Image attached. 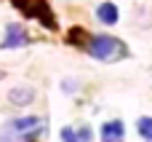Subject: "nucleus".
Returning <instances> with one entry per match:
<instances>
[{
  "label": "nucleus",
  "mask_w": 152,
  "mask_h": 142,
  "mask_svg": "<svg viewBox=\"0 0 152 142\" xmlns=\"http://www.w3.org/2000/svg\"><path fill=\"white\" fill-rule=\"evenodd\" d=\"M88 54L99 62H118V59L128 56V46L123 40L112 38V35H96L88 43Z\"/></svg>",
  "instance_id": "nucleus-1"
},
{
  "label": "nucleus",
  "mask_w": 152,
  "mask_h": 142,
  "mask_svg": "<svg viewBox=\"0 0 152 142\" xmlns=\"http://www.w3.org/2000/svg\"><path fill=\"white\" fill-rule=\"evenodd\" d=\"M8 129L19 137V142H37L40 137H45V132H48L45 121L37 118V115H24V118L8 121Z\"/></svg>",
  "instance_id": "nucleus-2"
},
{
  "label": "nucleus",
  "mask_w": 152,
  "mask_h": 142,
  "mask_svg": "<svg viewBox=\"0 0 152 142\" xmlns=\"http://www.w3.org/2000/svg\"><path fill=\"white\" fill-rule=\"evenodd\" d=\"M24 16L29 19H37L40 24H45L48 30H56V19H53V11L48 8V0H11Z\"/></svg>",
  "instance_id": "nucleus-3"
},
{
  "label": "nucleus",
  "mask_w": 152,
  "mask_h": 142,
  "mask_svg": "<svg viewBox=\"0 0 152 142\" xmlns=\"http://www.w3.org/2000/svg\"><path fill=\"white\" fill-rule=\"evenodd\" d=\"M29 43V35H27V30L21 27V24H8L5 27V40L0 43L3 48H21V46H27Z\"/></svg>",
  "instance_id": "nucleus-4"
},
{
  "label": "nucleus",
  "mask_w": 152,
  "mask_h": 142,
  "mask_svg": "<svg viewBox=\"0 0 152 142\" xmlns=\"http://www.w3.org/2000/svg\"><path fill=\"white\" fill-rule=\"evenodd\" d=\"M126 140V126L120 121H107L102 126V142H123Z\"/></svg>",
  "instance_id": "nucleus-5"
},
{
  "label": "nucleus",
  "mask_w": 152,
  "mask_h": 142,
  "mask_svg": "<svg viewBox=\"0 0 152 142\" xmlns=\"http://www.w3.org/2000/svg\"><path fill=\"white\" fill-rule=\"evenodd\" d=\"M32 99H35V91H32L29 86H16V89L8 91V102H11V105H19V107H21V105H29Z\"/></svg>",
  "instance_id": "nucleus-6"
},
{
  "label": "nucleus",
  "mask_w": 152,
  "mask_h": 142,
  "mask_svg": "<svg viewBox=\"0 0 152 142\" xmlns=\"http://www.w3.org/2000/svg\"><path fill=\"white\" fill-rule=\"evenodd\" d=\"M94 134L88 126H80V129H61V142H91Z\"/></svg>",
  "instance_id": "nucleus-7"
},
{
  "label": "nucleus",
  "mask_w": 152,
  "mask_h": 142,
  "mask_svg": "<svg viewBox=\"0 0 152 142\" xmlns=\"http://www.w3.org/2000/svg\"><path fill=\"white\" fill-rule=\"evenodd\" d=\"M96 19H99L102 24H115V21H118V8H115V3H102V5L96 8Z\"/></svg>",
  "instance_id": "nucleus-8"
},
{
  "label": "nucleus",
  "mask_w": 152,
  "mask_h": 142,
  "mask_svg": "<svg viewBox=\"0 0 152 142\" xmlns=\"http://www.w3.org/2000/svg\"><path fill=\"white\" fill-rule=\"evenodd\" d=\"M136 129H139V134H142V140L144 142H152V118H139V124H136Z\"/></svg>",
  "instance_id": "nucleus-9"
},
{
  "label": "nucleus",
  "mask_w": 152,
  "mask_h": 142,
  "mask_svg": "<svg viewBox=\"0 0 152 142\" xmlns=\"http://www.w3.org/2000/svg\"><path fill=\"white\" fill-rule=\"evenodd\" d=\"M0 142H19V137H16V134H13L11 129H5V132L0 134Z\"/></svg>",
  "instance_id": "nucleus-10"
}]
</instances>
